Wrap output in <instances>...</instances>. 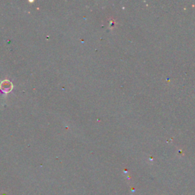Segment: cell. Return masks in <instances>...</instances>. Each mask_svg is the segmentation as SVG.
<instances>
[{"instance_id":"6da1fadb","label":"cell","mask_w":195,"mask_h":195,"mask_svg":"<svg viewBox=\"0 0 195 195\" xmlns=\"http://www.w3.org/2000/svg\"><path fill=\"white\" fill-rule=\"evenodd\" d=\"M13 89V84L12 82H10L8 79H5L0 83V90L2 91V93L8 94Z\"/></svg>"},{"instance_id":"7a4b0ae2","label":"cell","mask_w":195,"mask_h":195,"mask_svg":"<svg viewBox=\"0 0 195 195\" xmlns=\"http://www.w3.org/2000/svg\"><path fill=\"white\" fill-rule=\"evenodd\" d=\"M2 195H7V194H6V192H2Z\"/></svg>"}]
</instances>
